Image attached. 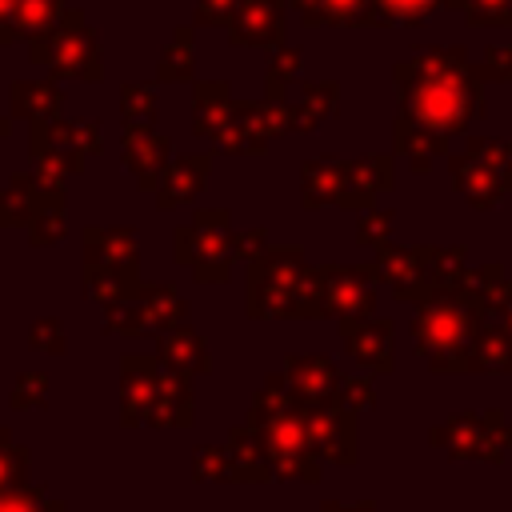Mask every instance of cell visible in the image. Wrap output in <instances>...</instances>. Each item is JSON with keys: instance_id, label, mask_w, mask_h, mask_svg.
<instances>
[{"instance_id": "1", "label": "cell", "mask_w": 512, "mask_h": 512, "mask_svg": "<svg viewBox=\"0 0 512 512\" xmlns=\"http://www.w3.org/2000/svg\"><path fill=\"white\" fill-rule=\"evenodd\" d=\"M28 52H32L36 64H48V72H56V76H84V80H96L100 76L96 44L84 32V24H80L76 12H64L48 32L32 36Z\"/></svg>"}, {"instance_id": "2", "label": "cell", "mask_w": 512, "mask_h": 512, "mask_svg": "<svg viewBox=\"0 0 512 512\" xmlns=\"http://www.w3.org/2000/svg\"><path fill=\"white\" fill-rule=\"evenodd\" d=\"M48 188L36 180V176H28V172H20V176H12L4 188H0V228H12V224H32V216L44 208V196Z\"/></svg>"}, {"instance_id": "3", "label": "cell", "mask_w": 512, "mask_h": 512, "mask_svg": "<svg viewBox=\"0 0 512 512\" xmlns=\"http://www.w3.org/2000/svg\"><path fill=\"white\" fill-rule=\"evenodd\" d=\"M12 112L32 120V124H44V120H56L60 112V88L48 84V80H16L12 84Z\"/></svg>"}, {"instance_id": "4", "label": "cell", "mask_w": 512, "mask_h": 512, "mask_svg": "<svg viewBox=\"0 0 512 512\" xmlns=\"http://www.w3.org/2000/svg\"><path fill=\"white\" fill-rule=\"evenodd\" d=\"M64 16V8H60V0H16V8H12V28H16V36H40V32H48L56 20Z\"/></svg>"}, {"instance_id": "5", "label": "cell", "mask_w": 512, "mask_h": 512, "mask_svg": "<svg viewBox=\"0 0 512 512\" xmlns=\"http://www.w3.org/2000/svg\"><path fill=\"white\" fill-rule=\"evenodd\" d=\"M24 472H28V452L20 444H12L8 428H0V492L20 488L24 484Z\"/></svg>"}, {"instance_id": "6", "label": "cell", "mask_w": 512, "mask_h": 512, "mask_svg": "<svg viewBox=\"0 0 512 512\" xmlns=\"http://www.w3.org/2000/svg\"><path fill=\"white\" fill-rule=\"evenodd\" d=\"M60 236H64V208H60V200H44V208L28 224V240L36 248H44V244H56Z\"/></svg>"}, {"instance_id": "7", "label": "cell", "mask_w": 512, "mask_h": 512, "mask_svg": "<svg viewBox=\"0 0 512 512\" xmlns=\"http://www.w3.org/2000/svg\"><path fill=\"white\" fill-rule=\"evenodd\" d=\"M28 344H32L36 352L60 356V352H64V332H60V324H56L52 316H40V320L28 328Z\"/></svg>"}, {"instance_id": "8", "label": "cell", "mask_w": 512, "mask_h": 512, "mask_svg": "<svg viewBox=\"0 0 512 512\" xmlns=\"http://www.w3.org/2000/svg\"><path fill=\"white\" fill-rule=\"evenodd\" d=\"M0 512H48V504H44V492L40 488H8V492H0Z\"/></svg>"}, {"instance_id": "9", "label": "cell", "mask_w": 512, "mask_h": 512, "mask_svg": "<svg viewBox=\"0 0 512 512\" xmlns=\"http://www.w3.org/2000/svg\"><path fill=\"white\" fill-rule=\"evenodd\" d=\"M44 392H48L44 376H40V372H24V376L16 380V388H12V408H36V404L44 400Z\"/></svg>"}, {"instance_id": "10", "label": "cell", "mask_w": 512, "mask_h": 512, "mask_svg": "<svg viewBox=\"0 0 512 512\" xmlns=\"http://www.w3.org/2000/svg\"><path fill=\"white\" fill-rule=\"evenodd\" d=\"M12 8H16V0H0V44H12V40H16V28H12Z\"/></svg>"}, {"instance_id": "11", "label": "cell", "mask_w": 512, "mask_h": 512, "mask_svg": "<svg viewBox=\"0 0 512 512\" xmlns=\"http://www.w3.org/2000/svg\"><path fill=\"white\" fill-rule=\"evenodd\" d=\"M388 4H396V8H408V12H416V4H424V0H388Z\"/></svg>"}, {"instance_id": "12", "label": "cell", "mask_w": 512, "mask_h": 512, "mask_svg": "<svg viewBox=\"0 0 512 512\" xmlns=\"http://www.w3.org/2000/svg\"><path fill=\"white\" fill-rule=\"evenodd\" d=\"M0 136H8V120L4 116H0Z\"/></svg>"}]
</instances>
